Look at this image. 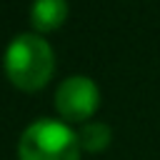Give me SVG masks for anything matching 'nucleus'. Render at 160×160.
<instances>
[{"mask_svg": "<svg viewBox=\"0 0 160 160\" xmlns=\"http://www.w3.org/2000/svg\"><path fill=\"white\" fill-rule=\"evenodd\" d=\"M80 142L78 135L50 118L35 120L20 138V160H78Z\"/></svg>", "mask_w": 160, "mask_h": 160, "instance_id": "nucleus-2", "label": "nucleus"}, {"mask_svg": "<svg viewBox=\"0 0 160 160\" xmlns=\"http://www.w3.org/2000/svg\"><path fill=\"white\" fill-rule=\"evenodd\" d=\"M100 105V92L95 88V82L85 75H72L68 78L58 92H55V108L65 120L80 122L92 118V112Z\"/></svg>", "mask_w": 160, "mask_h": 160, "instance_id": "nucleus-3", "label": "nucleus"}, {"mask_svg": "<svg viewBox=\"0 0 160 160\" xmlns=\"http://www.w3.org/2000/svg\"><path fill=\"white\" fill-rule=\"evenodd\" d=\"M52 50L38 35H18L5 52V72L20 90H40L52 75Z\"/></svg>", "mask_w": 160, "mask_h": 160, "instance_id": "nucleus-1", "label": "nucleus"}, {"mask_svg": "<svg viewBox=\"0 0 160 160\" xmlns=\"http://www.w3.org/2000/svg\"><path fill=\"white\" fill-rule=\"evenodd\" d=\"M78 142L80 148L90 150V152H98L102 148H108L110 142V128L105 122H85L78 132Z\"/></svg>", "mask_w": 160, "mask_h": 160, "instance_id": "nucleus-5", "label": "nucleus"}, {"mask_svg": "<svg viewBox=\"0 0 160 160\" xmlns=\"http://www.w3.org/2000/svg\"><path fill=\"white\" fill-rule=\"evenodd\" d=\"M68 18V2L65 0H35L30 10V22L40 32L58 30Z\"/></svg>", "mask_w": 160, "mask_h": 160, "instance_id": "nucleus-4", "label": "nucleus"}]
</instances>
